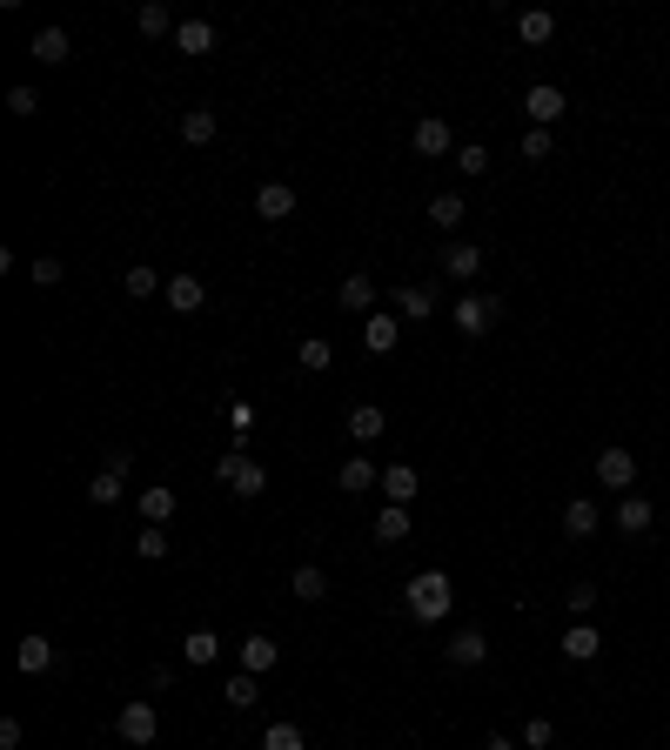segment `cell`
I'll list each match as a JSON object with an SVG mask.
<instances>
[{
  "label": "cell",
  "instance_id": "cell-1",
  "mask_svg": "<svg viewBox=\"0 0 670 750\" xmlns=\"http://www.w3.org/2000/svg\"><path fill=\"white\" fill-rule=\"evenodd\" d=\"M449 603H456V590H449V576H443V570L409 576V617H416V623H443V617H449Z\"/></svg>",
  "mask_w": 670,
  "mask_h": 750
},
{
  "label": "cell",
  "instance_id": "cell-2",
  "mask_svg": "<svg viewBox=\"0 0 670 750\" xmlns=\"http://www.w3.org/2000/svg\"><path fill=\"white\" fill-rule=\"evenodd\" d=\"M215 476H222V483L235 489L242 503H248V496H262V489H268V469H262V463H248L242 449H228L222 463H215Z\"/></svg>",
  "mask_w": 670,
  "mask_h": 750
},
{
  "label": "cell",
  "instance_id": "cell-3",
  "mask_svg": "<svg viewBox=\"0 0 670 750\" xmlns=\"http://www.w3.org/2000/svg\"><path fill=\"white\" fill-rule=\"evenodd\" d=\"M496 315H503V302H496V295H463V302L449 309V322H456V329L476 342V335H490V329H496Z\"/></svg>",
  "mask_w": 670,
  "mask_h": 750
},
{
  "label": "cell",
  "instance_id": "cell-4",
  "mask_svg": "<svg viewBox=\"0 0 670 750\" xmlns=\"http://www.w3.org/2000/svg\"><path fill=\"white\" fill-rule=\"evenodd\" d=\"M155 730H161V717H155L148 697L121 704V717H114V737H121V744H155Z\"/></svg>",
  "mask_w": 670,
  "mask_h": 750
},
{
  "label": "cell",
  "instance_id": "cell-5",
  "mask_svg": "<svg viewBox=\"0 0 670 750\" xmlns=\"http://www.w3.org/2000/svg\"><path fill=\"white\" fill-rule=\"evenodd\" d=\"M597 483H603V489H624V496H630V483H637V456L610 442V449L597 456Z\"/></svg>",
  "mask_w": 670,
  "mask_h": 750
},
{
  "label": "cell",
  "instance_id": "cell-6",
  "mask_svg": "<svg viewBox=\"0 0 670 750\" xmlns=\"http://www.w3.org/2000/svg\"><path fill=\"white\" fill-rule=\"evenodd\" d=\"M563 88H550V81H536L530 94H523V114H530V128H550V121H563Z\"/></svg>",
  "mask_w": 670,
  "mask_h": 750
},
{
  "label": "cell",
  "instance_id": "cell-7",
  "mask_svg": "<svg viewBox=\"0 0 670 750\" xmlns=\"http://www.w3.org/2000/svg\"><path fill=\"white\" fill-rule=\"evenodd\" d=\"M161 295H168V309H175V315H195L201 302H208V282L181 268V275H168V288H161Z\"/></svg>",
  "mask_w": 670,
  "mask_h": 750
},
{
  "label": "cell",
  "instance_id": "cell-8",
  "mask_svg": "<svg viewBox=\"0 0 670 750\" xmlns=\"http://www.w3.org/2000/svg\"><path fill=\"white\" fill-rule=\"evenodd\" d=\"M443 657L456 663V670H476V663L490 657V637H483V630H456V637L443 643Z\"/></svg>",
  "mask_w": 670,
  "mask_h": 750
},
{
  "label": "cell",
  "instance_id": "cell-9",
  "mask_svg": "<svg viewBox=\"0 0 670 750\" xmlns=\"http://www.w3.org/2000/svg\"><path fill=\"white\" fill-rule=\"evenodd\" d=\"M255 215L262 221H289L295 215V188L289 181H262V188H255Z\"/></svg>",
  "mask_w": 670,
  "mask_h": 750
},
{
  "label": "cell",
  "instance_id": "cell-10",
  "mask_svg": "<svg viewBox=\"0 0 670 750\" xmlns=\"http://www.w3.org/2000/svg\"><path fill=\"white\" fill-rule=\"evenodd\" d=\"M557 650H563L570 663H597V657H603V630H590V623H570Z\"/></svg>",
  "mask_w": 670,
  "mask_h": 750
},
{
  "label": "cell",
  "instance_id": "cell-11",
  "mask_svg": "<svg viewBox=\"0 0 670 750\" xmlns=\"http://www.w3.org/2000/svg\"><path fill=\"white\" fill-rule=\"evenodd\" d=\"M650 523H657V503L630 489L624 503H617V530H624V536H650Z\"/></svg>",
  "mask_w": 670,
  "mask_h": 750
},
{
  "label": "cell",
  "instance_id": "cell-12",
  "mask_svg": "<svg viewBox=\"0 0 670 750\" xmlns=\"http://www.w3.org/2000/svg\"><path fill=\"white\" fill-rule=\"evenodd\" d=\"M235 663H242L248 677H268V670L282 663V643H268V637H242V650H235Z\"/></svg>",
  "mask_w": 670,
  "mask_h": 750
},
{
  "label": "cell",
  "instance_id": "cell-13",
  "mask_svg": "<svg viewBox=\"0 0 670 750\" xmlns=\"http://www.w3.org/2000/svg\"><path fill=\"white\" fill-rule=\"evenodd\" d=\"M402 342V315H369V322H362V349L369 355H389Z\"/></svg>",
  "mask_w": 670,
  "mask_h": 750
},
{
  "label": "cell",
  "instance_id": "cell-14",
  "mask_svg": "<svg viewBox=\"0 0 670 750\" xmlns=\"http://www.w3.org/2000/svg\"><path fill=\"white\" fill-rule=\"evenodd\" d=\"M335 489H349V496H362V489H382V469L369 463V456H349V463L335 469Z\"/></svg>",
  "mask_w": 670,
  "mask_h": 750
},
{
  "label": "cell",
  "instance_id": "cell-15",
  "mask_svg": "<svg viewBox=\"0 0 670 750\" xmlns=\"http://www.w3.org/2000/svg\"><path fill=\"white\" fill-rule=\"evenodd\" d=\"M409 141H416V155H429V161H436V155H449V121H443V114H423Z\"/></svg>",
  "mask_w": 670,
  "mask_h": 750
},
{
  "label": "cell",
  "instance_id": "cell-16",
  "mask_svg": "<svg viewBox=\"0 0 670 750\" xmlns=\"http://www.w3.org/2000/svg\"><path fill=\"white\" fill-rule=\"evenodd\" d=\"M222 657V637H215V630H208V623H201V630H188V637H181V663H195V670H208V663Z\"/></svg>",
  "mask_w": 670,
  "mask_h": 750
},
{
  "label": "cell",
  "instance_id": "cell-17",
  "mask_svg": "<svg viewBox=\"0 0 670 750\" xmlns=\"http://www.w3.org/2000/svg\"><path fill=\"white\" fill-rule=\"evenodd\" d=\"M597 523H603V509L590 503V496H570V503H563V536H597Z\"/></svg>",
  "mask_w": 670,
  "mask_h": 750
},
{
  "label": "cell",
  "instance_id": "cell-18",
  "mask_svg": "<svg viewBox=\"0 0 670 750\" xmlns=\"http://www.w3.org/2000/svg\"><path fill=\"white\" fill-rule=\"evenodd\" d=\"M476 268H483V248H476V242H449V248H443V275L476 282Z\"/></svg>",
  "mask_w": 670,
  "mask_h": 750
},
{
  "label": "cell",
  "instance_id": "cell-19",
  "mask_svg": "<svg viewBox=\"0 0 670 750\" xmlns=\"http://www.w3.org/2000/svg\"><path fill=\"white\" fill-rule=\"evenodd\" d=\"M516 34H523V47H543L557 34V14H550V7H523V14H516Z\"/></svg>",
  "mask_w": 670,
  "mask_h": 750
},
{
  "label": "cell",
  "instance_id": "cell-20",
  "mask_svg": "<svg viewBox=\"0 0 670 750\" xmlns=\"http://www.w3.org/2000/svg\"><path fill=\"white\" fill-rule=\"evenodd\" d=\"M134 503H141V523H155V530H161V523L175 516V489H168V483H148Z\"/></svg>",
  "mask_w": 670,
  "mask_h": 750
},
{
  "label": "cell",
  "instance_id": "cell-21",
  "mask_svg": "<svg viewBox=\"0 0 670 750\" xmlns=\"http://www.w3.org/2000/svg\"><path fill=\"white\" fill-rule=\"evenodd\" d=\"M382 496H389L396 509H409V503H416V469H409V463H389V469H382Z\"/></svg>",
  "mask_w": 670,
  "mask_h": 750
},
{
  "label": "cell",
  "instance_id": "cell-22",
  "mask_svg": "<svg viewBox=\"0 0 670 750\" xmlns=\"http://www.w3.org/2000/svg\"><path fill=\"white\" fill-rule=\"evenodd\" d=\"M47 663H54V643H47V637H21V650H14V670H21V677H41Z\"/></svg>",
  "mask_w": 670,
  "mask_h": 750
},
{
  "label": "cell",
  "instance_id": "cell-23",
  "mask_svg": "<svg viewBox=\"0 0 670 750\" xmlns=\"http://www.w3.org/2000/svg\"><path fill=\"white\" fill-rule=\"evenodd\" d=\"M382 429H389V416H382L376 402H356V409H349V436L356 442H376Z\"/></svg>",
  "mask_w": 670,
  "mask_h": 750
},
{
  "label": "cell",
  "instance_id": "cell-24",
  "mask_svg": "<svg viewBox=\"0 0 670 750\" xmlns=\"http://www.w3.org/2000/svg\"><path fill=\"white\" fill-rule=\"evenodd\" d=\"M181 141H188V148H208V141H215V108H188L181 114Z\"/></svg>",
  "mask_w": 670,
  "mask_h": 750
},
{
  "label": "cell",
  "instance_id": "cell-25",
  "mask_svg": "<svg viewBox=\"0 0 670 750\" xmlns=\"http://www.w3.org/2000/svg\"><path fill=\"white\" fill-rule=\"evenodd\" d=\"M396 315H409V322H423V315H436V288H396Z\"/></svg>",
  "mask_w": 670,
  "mask_h": 750
},
{
  "label": "cell",
  "instance_id": "cell-26",
  "mask_svg": "<svg viewBox=\"0 0 670 750\" xmlns=\"http://www.w3.org/2000/svg\"><path fill=\"white\" fill-rule=\"evenodd\" d=\"M295 362H302L309 375H322V369L335 362V342H329V335H302V349H295Z\"/></svg>",
  "mask_w": 670,
  "mask_h": 750
},
{
  "label": "cell",
  "instance_id": "cell-27",
  "mask_svg": "<svg viewBox=\"0 0 670 750\" xmlns=\"http://www.w3.org/2000/svg\"><path fill=\"white\" fill-rule=\"evenodd\" d=\"M175 47H181V54H215V27H208V21H181L175 27Z\"/></svg>",
  "mask_w": 670,
  "mask_h": 750
},
{
  "label": "cell",
  "instance_id": "cell-28",
  "mask_svg": "<svg viewBox=\"0 0 670 750\" xmlns=\"http://www.w3.org/2000/svg\"><path fill=\"white\" fill-rule=\"evenodd\" d=\"M222 704H228V710H255V704H262V690H255V677H248V670H235V677L222 684Z\"/></svg>",
  "mask_w": 670,
  "mask_h": 750
},
{
  "label": "cell",
  "instance_id": "cell-29",
  "mask_svg": "<svg viewBox=\"0 0 670 750\" xmlns=\"http://www.w3.org/2000/svg\"><path fill=\"white\" fill-rule=\"evenodd\" d=\"M34 61H41V67H61L67 61V27H41V34H34Z\"/></svg>",
  "mask_w": 670,
  "mask_h": 750
},
{
  "label": "cell",
  "instance_id": "cell-30",
  "mask_svg": "<svg viewBox=\"0 0 670 750\" xmlns=\"http://www.w3.org/2000/svg\"><path fill=\"white\" fill-rule=\"evenodd\" d=\"M463 215H469L463 195H436V201H429V221H436L443 235H456V228H463Z\"/></svg>",
  "mask_w": 670,
  "mask_h": 750
},
{
  "label": "cell",
  "instance_id": "cell-31",
  "mask_svg": "<svg viewBox=\"0 0 670 750\" xmlns=\"http://www.w3.org/2000/svg\"><path fill=\"white\" fill-rule=\"evenodd\" d=\"M289 590H295V596H302V603H322V596H329V576L315 570V563H302V570H295V576H289Z\"/></svg>",
  "mask_w": 670,
  "mask_h": 750
},
{
  "label": "cell",
  "instance_id": "cell-32",
  "mask_svg": "<svg viewBox=\"0 0 670 750\" xmlns=\"http://www.w3.org/2000/svg\"><path fill=\"white\" fill-rule=\"evenodd\" d=\"M335 302H342V309H362V315H369V302H376V282H369V275H349V282L335 288Z\"/></svg>",
  "mask_w": 670,
  "mask_h": 750
},
{
  "label": "cell",
  "instance_id": "cell-33",
  "mask_svg": "<svg viewBox=\"0 0 670 750\" xmlns=\"http://www.w3.org/2000/svg\"><path fill=\"white\" fill-rule=\"evenodd\" d=\"M402 536H409V509L382 503V516H376V543H402Z\"/></svg>",
  "mask_w": 670,
  "mask_h": 750
},
{
  "label": "cell",
  "instance_id": "cell-34",
  "mask_svg": "<svg viewBox=\"0 0 670 750\" xmlns=\"http://www.w3.org/2000/svg\"><path fill=\"white\" fill-rule=\"evenodd\" d=\"M262 750H309V737H302V724H268Z\"/></svg>",
  "mask_w": 670,
  "mask_h": 750
},
{
  "label": "cell",
  "instance_id": "cell-35",
  "mask_svg": "<svg viewBox=\"0 0 670 750\" xmlns=\"http://www.w3.org/2000/svg\"><path fill=\"white\" fill-rule=\"evenodd\" d=\"M134 27H141V34L155 41V34H175L181 21H168V7H155V0H148V7H134Z\"/></svg>",
  "mask_w": 670,
  "mask_h": 750
},
{
  "label": "cell",
  "instance_id": "cell-36",
  "mask_svg": "<svg viewBox=\"0 0 670 750\" xmlns=\"http://www.w3.org/2000/svg\"><path fill=\"white\" fill-rule=\"evenodd\" d=\"M121 489H128V476H114V469H101V476L88 483V503H101V509H108V503H121Z\"/></svg>",
  "mask_w": 670,
  "mask_h": 750
},
{
  "label": "cell",
  "instance_id": "cell-37",
  "mask_svg": "<svg viewBox=\"0 0 670 750\" xmlns=\"http://www.w3.org/2000/svg\"><path fill=\"white\" fill-rule=\"evenodd\" d=\"M121 288H128L134 302H148V295H155V288H168V282H161L155 268H128V275H121Z\"/></svg>",
  "mask_w": 670,
  "mask_h": 750
},
{
  "label": "cell",
  "instance_id": "cell-38",
  "mask_svg": "<svg viewBox=\"0 0 670 750\" xmlns=\"http://www.w3.org/2000/svg\"><path fill=\"white\" fill-rule=\"evenodd\" d=\"M134 556H141V563H161V556H168V536H161L155 523H141V536H134Z\"/></svg>",
  "mask_w": 670,
  "mask_h": 750
},
{
  "label": "cell",
  "instance_id": "cell-39",
  "mask_svg": "<svg viewBox=\"0 0 670 750\" xmlns=\"http://www.w3.org/2000/svg\"><path fill=\"white\" fill-rule=\"evenodd\" d=\"M563 610H570V623H583L597 610V590H590V583H570V590H563Z\"/></svg>",
  "mask_w": 670,
  "mask_h": 750
},
{
  "label": "cell",
  "instance_id": "cell-40",
  "mask_svg": "<svg viewBox=\"0 0 670 750\" xmlns=\"http://www.w3.org/2000/svg\"><path fill=\"white\" fill-rule=\"evenodd\" d=\"M7 114H14V121H34V114H41V94L34 88H7Z\"/></svg>",
  "mask_w": 670,
  "mask_h": 750
},
{
  "label": "cell",
  "instance_id": "cell-41",
  "mask_svg": "<svg viewBox=\"0 0 670 750\" xmlns=\"http://www.w3.org/2000/svg\"><path fill=\"white\" fill-rule=\"evenodd\" d=\"M456 168H463L469 181H476V175H490V148H476V141H469V148H456Z\"/></svg>",
  "mask_w": 670,
  "mask_h": 750
},
{
  "label": "cell",
  "instance_id": "cell-42",
  "mask_svg": "<svg viewBox=\"0 0 670 750\" xmlns=\"http://www.w3.org/2000/svg\"><path fill=\"white\" fill-rule=\"evenodd\" d=\"M523 744H530V750H550V744H557V724H550V717H530V724H523Z\"/></svg>",
  "mask_w": 670,
  "mask_h": 750
},
{
  "label": "cell",
  "instance_id": "cell-43",
  "mask_svg": "<svg viewBox=\"0 0 670 750\" xmlns=\"http://www.w3.org/2000/svg\"><path fill=\"white\" fill-rule=\"evenodd\" d=\"M523 161H550V128H523Z\"/></svg>",
  "mask_w": 670,
  "mask_h": 750
},
{
  "label": "cell",
  "instance_id": "cell-44",
  "mask_svg": "<svg viewBox=\"0 0 670 750\" xmlns=\"http://www.w3.org/2000/svg\"><path fill=\"white\" fill-rule=\"evenodd\" d=\"M27 275H34V288H54V282H61V275H67V268L54 262V255H41V262L27 268Z\"/></svg>",
  "mask_w": 670,
  "mask_h": 750
},
{
  "label": "cell",
  "instance_id": "cell-45",
  "mask_svg": "<svg viewBox=\"0 0 670 750\" xmlns=\"http://www.w3.org/2000/svg\"><path fill=\"white\" fill-rule=\"evenodd\" d=\"M21 737H27L21 717H0V750H21Z\"/></svg>",
  "mask_w": 670,
  "mask_h": 750
},
{
  "label": "cell",
  "instance_id": "cell-46",
  "mask_svg": "<svg viewBox=\"0 0 670 750\" xmlns=\"http://www.w3.org/2000/svg\"><path fill=\"white\" fill-rule=\"evenodd\" d=\"M483 750H516V737H503V730H496V737H490Z\"/></svg>",
  "mask_w": 670,
  "mask_h": 750
}]
</instances>
